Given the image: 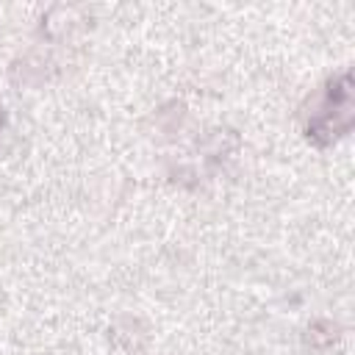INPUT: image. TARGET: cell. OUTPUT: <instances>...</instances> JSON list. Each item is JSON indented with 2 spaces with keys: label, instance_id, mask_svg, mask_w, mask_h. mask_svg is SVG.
<instances>
[{
  "label": "cell",
  "instance_id": "obj_3",
  "mask_svg": "<svg viewBox=\"0 0 355 355\" xmlns=\"http://www.w3.org/2000/svg\"><path fill=\"white\" fill-rule=\"evenodd\" d=\"M0 128H3V111H0Z\"/></svg>",
  "mask_w": 355,
  "mask_h": 355
},
{
  "label": "cell",
  "instance_id": "obj_1",
  "mask_svg": "<svg viewBox=\"0 0 355 355\" xmlns=\"http://www.w3.org/2000/svg\"><path fill=\"white\" fill-rule=\"evenodd\" d=\"M352 128V78L349 72H341L338 78H330L324 89L311 100L305 136L324 147L341 139Z\"/></svg>",
  "mask_w": 355,
  "mask_h": 355
},
{
  "label": "cell",
  "instance_id": "obj_2",
  "mask_svg": "<svg viewBox=\"0 0 355 355\" xmlns=\"http://www.w3.org/2000/svg\"><path fill=\"white\" fill-rule=\"evenodd\" d=\"M336 330H338V327H336L333 322H324V319H319V322H313V324L308 327V336H305V341H308L311 347H327V344H333V338L338 336Z\"/></svg>",
  "mask_w": 355,
  "mask_h": 355
}]
</instances>
